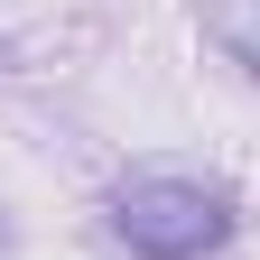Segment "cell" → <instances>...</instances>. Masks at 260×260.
Masks as SVG:
<instances>
[{"label": "cell", "mask_w": 260, "mask_h": 260, "mask_svg": "<svg viewBox=\"0 0 260 260\" xmlns=\"http://www.w3.org/2000/svg\"><path fill=\"white\" fill-rule=\"evenodd\" d=\"M112 233L130 242V260H214L233 242V186L186 177V168H149L112 195Z\"/></svg>", "instance_id": "cell-1"}, {"label": "cell", "mask_w": 260, "mask_h": 260, "mask_svg": "<svg viewBox=\"0 0 260 260\" xmlns=\"http://www.w3.org/2000/svg\"><path fill=\"white\" fill-rule=\"evenodd\" d=\"M205 38L260 84V0H205Z\"/></svg>", "instance_id": "cell-2"}]
</instances>
